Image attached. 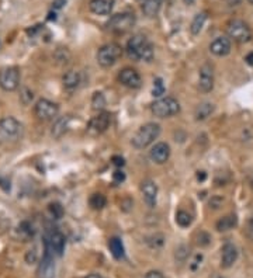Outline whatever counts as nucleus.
<instances>
[{
	"label": "nucleus",
	"instance_id": "f257e3e1",
	"mask_svg": "<svg viewBox=\"0 0 253 278\" xmlns=\"http://www.w3.org/2000/svg\"><path fill=\"white\" fill-rule=\"evenodd\" d=\"M127 54L132 61L150 62L153 59V47L144 35H134L127 42Z\"/></svg>",
	"mask_w": 253,
	"mask_h": 278
},
{
	"label": "nucleus",
	"instance_id": "f03ea898",
	"mask_svg": "<svg viewBox=\"0 0 253 278\" xmlns=\"http://www.w3.org/2000/svg\"><path fill=\"white\" fill-rule=\"evenodd\" d=\"M160 135V125L155 123H148V124L142 125L140 129L137 131V134L132 138V146L137 149H144L150 144L155 142V139H158Z\"/></svg>",
	"mask_w": 253,
	"mask_h": 278
},
{
	"label": "nucleus",
	"instance_id": "7ed1b4c3",
	"mask_svg": "<svg viewBox=\"0 0 253 278\" xmlns=\"http://www.w3.org/2000/svg\"><path fill=\"white\" fill-rule=\"evenodd\" d=\"M150 110H152V114L158 118H169V117L176 115L180 111V104L173 97H163V98L156 100L152 104Z\"/></svg>",
	"mask_w": 253,
	"mask_h": 278
},
{
	"label": "nucleus",
	"instance_id": "20e7f679",
	"mask_svg": "<svg viewBox=\"0 0 253 278\" xmlns=\"http://www.w3.org/2000/svg\"><path fill=\"white\" fill-rule=\"evenodd\" d=\"M122 57V48L121 45L115 44V42H110L106 44L97 52V62L99 65L103 67H110L114 63H117V61Z\"/></svg>",
	"mask_w": 253,
	"mask_h": 278
},
{
	"label": "nucleus",
	"instance_id": "39448f33",
	"mask_svg": "<svg viewBox=\"0 0 253 278\" xmlns=\"http://www.w3.org/2000/svg\"><path fill=\"white\" fill-rule=\"evenodd\" d=\"M135 14L132 13H118V14H114L112 17H110V20L107 21V29L112 31V32H127L134 27L135 24Z\"/></svg>",
	"mask_w": 253,
	"mask_h": 278
},
{
	"label": "nucleus",
	"instance_id": "423d86ee",
	"mask_svg": "<svg viewBox=\"0 0 253 278\" xmlns=\"http://www.w3.org/2000/svg\"><path fill=\"white\" fill-rule=\"evenodd\" d=\"M226 32L229 35V38H232L239 44L249 42L252 38V31L249 29V26L242 21V20H232L228 23Z\"/></svg>",
	"mask_w": 253,
	"mask_h": 278
},
{
	"label": "nucleus",
	"instance_id": "0eeeda50",
	"mask_svg": "<svg viewBox=\"0 0 253 278\" xmlns=\"http://www.w3.org/2000/svg\"><path fill=\"white\" fill-rule=\"evenodd\" d=\"M20 69L6 66L0 69V87L4 92H14L20 86Z\"/></svg>",
	"mask_w": 253,
	"mask_h": 278
},
{
	"label": "nucleus",
	"instance_id": "6e6552de",
	"mask_svg": "<svg viewBox=\"0 0 253 278\" xmlns=\"http://www.w3.org/2000/svg\"><path fill=\"white\" fill-rule=\"evenodd\" d=\"M0 135L9 141H17L23 135V125L13 117H4L0 120Z\"/></svg>",
	"mask_w": 253,
	"mask_h": 278
},
{
	"label": "nucleus",
	"instance_id": "1a4fd4ad",
	"mask_svg": "<svg viewBox=\"0 0 253 278\" xmlns=\"http://www.w3.org/2000/svg\"><path fill=\"white\" fill-rule=\"evenodd\" d=\"M34 113L37 115L38 120L41 121H51L58 117L59 113V106L54 103V101H49L47 98H41L38 100L34 106Z\"/></svg>",
	"mask_w": 253,
	"mask_h": 278
},
{
	"label": "nucleus",
	"instance_id": "9d476101",
	"mask_svg": "<svg viewBox=\"0 0 253 278\" xmlns=\"http://www.w3.org/2000/svg\"><path fill=\"white\" fill-rule=\"evenodd\" d=\"M198 89L203 93H210L214 89V69L210 63L203 65L198 76Z\"/></svg>",
	"mask_w": 253,
	"mask_h": 278
},
{
	"label": "nucleus",
	"instance_id": "9b49d317",
	"mask_svg": "<svg viewBox=\"0 0 253 278\" xmlns=\"http://www.w3.org/2000/svg\"><path fill=\"white\" fill-rule=\"evenodd\" d=\"M52 251L45 249L44 257L39 261L38 266L37 274L38 278H54L55 277V263H54V257H52Z\"/></svg>",
	"mask_w": 253,
	"mask_h": 278
},
{
	"label": "nucleus",
	"instance_id": "f8f14e48",
	"mask_svg": "<svg viewBox=\"0 0 253 278\" xmlns=\"http://www.w3.org/2000/svg\"><path fill=\"white\" fill-rule=\"evenodd\" d=\"M65 236L61 232L54 230L45 238V249L51 250L52 253H55L58 256H62V253L65 250Z\"/></svg>",
	"mask_w": 253,
	"mask_h": 278
},
{
	"label": "nucleus",
	"instance_id": "ddd939ff",
	"mask_svg": "<svg viewBox=\"0 0 253 278\" xmlns=\"http://www.w3.org/2000/svg\"><path fill=\"white\" fill-rule=\"evenodd\" d=\"M118 80H120L121 85H124L125 87H130V89H140L141 83H142L140 73L131 67L122 69L120 75H118Z\"/></svg>",
	"mask_w": 253,
	"mask_h": 278
},
{
	"label": "nucleus",
	"instance_id": "4468645a",
	"mask_svg": "<svg viewBox=\"0 0 253 278\" xmlns=\"http://www.w3.org/2000/svg\"><path fill=\"white\" fill-rule=\"evenodd\" d=\"M149 157L152 162L158 164L166 163L170 157V146L166 142H158L149 152Z\"/></svg>",
	"mask_w": 253,
	"mask_h": 278
},
{
	"label": "nucleus",
	"instance_id": "2eb2a0df",
	"mask_svg": "<svg viewBox=\"0 0 253 278\" xmlns=\"http://www.w3.org/2000/svg\"><path fill=\"white\" fill-rule=\"evenodd\" d=\"M141 191H142L144 200L148 204V207L153 208L156 205V198H158V185L152 180H145V182H142Z\"/></svg>",
	"mask_w": 253,
	"mask_h": 278
},
{
	"label": "nucleus",
	"instance_id": "dca6fc26",
	"mask_svg": "<svg viewBox=\"0 0 253 278\" xmlns=\"http://www.w3.org/2000/svg\"><path fill=\"white\" fill-rule=\"evenodd\" d=\"M238 260V250L232 243H226L222 246V254H221V267L222 269H231Z\"/></svg>",
	"mask_w": 253,
	"mask_h": 278
},
{
	"label": "nucleus",
	"instance_id": "f3484780",
	"mask_svg": "<svg viewBox=\"0 0 253 278\" xmlns=\"http://www.w3.org/2000/svg\"><path fill=\"white\" fill-rule=\"evenodd\" d=\"M210 51L216 57H226L231 52V39L226 37H218L211 42Z\"/></svg>",
	"mask_w": 253,
	"mask_h": 278
},
{
	"label": "nucleus",
	"instance_id": "a211bd4d",
	"mask_svg": "<svg viewBox=\"0 0 253 278\" xmlns=\"http://www.w3.org/2000/svg\"><path fill=\"white\" fill-rule=\"evenodd\" d=\"M89 7L94 14L107 16L111 13L112 7H114V0H90Z\"/></svg>",
	"mask_w": 253,
	"mask_h": 278
},
{
	"label": "nucleus",
	"instance_id": "6ab92c4d",
	"mask_svg": "<svg viewBox=\"0 0 253 278\" xmlns=\"http://www.w3.org/2000/svg\"><path fill=\"white\" fill-rule=\"evenodd\" d=\"M108 125H110V115L107 114V113H102V114H99L97 117H94L93 120L90 121L89 128L92 131H94L96 134H103V132L107 131Z\"/></svg>",
	"mask_w": 253,
	"mask_h": 278
},
{
	"label": "nucleus",
	"instance_id": "aec40b11",
	"mask_svg": "<svg viewBox=\"0 0 253 278\" xmlns=\"http://www.w3.org/2000/svg\"><path fill=\"white\" fill-rule=\"evenodd\" d=\"M80 73L76 70H69L66 72L64 77H62V83L66 90H75L76 87L80 85Z\"/></svg>",
	"mask_w": 253,
	"mask_h": 278
},
{
	"label": "nucleus",
	"instance_id": "412c9836",
	"mask_svg": "<svg viewBox=\"0 0 253 278\" xmlns=\"http://www.w3.org/2000/svg\"><path fill=\"white\" fill-rule=\"evenodd\" d=\"M68 128H69V117H59V118H56V121L54 123L51 134L55 139H59L61 136L65 135Z\"/></svg>",
	"mask_w": 253,
	"mask_h": 278
},
{
	"label": "nucleus",
	"instance_id": "4be33fe9",
	"mask_svg": "<svg viewBox=\"0 0 253 278\" xmlns=\"http://www.w3.org/2000/svg\"><path fill=\"white\" fill-rule=\"evenodd\" d=\"M162 4H163V0H145L142 4V11L146 17H155L158 16Z\"/></svg>",
	"mask_w": 253,
	"mask_h": 278
},
{
	"label": "nucleus",
	"instance_id": "5701e85b",
	"mask_svg": "<svg viewBox=\"0 0 253 278\" xmlns=\"http://www.w3.org/2000/svg\"><path fill=\"white\" fill-rule=\"evenodd\" d=\"M214 110H216V106L213 103H208V101L201 103V104L197 106L196 111H194V117H196L197 121H204L214 113Z\"/></svg>",
	"mask_w": 253,
	"mask_h": 278
},
{
	"label": "nucleus",
	"instance_id": "b1692460",
	"mask_svg": "<svg viewBox=\"0 0 253 278\" xmlns=\"http://www.w3.org/2000/svg\"><path fill=\"white\" fill-rule=\"evenodd\" d=\"M236 225H238L236 215H226V216L221 218L219 221L217 222L216 228L218 232H228V230L234 229Z\"/></svg>",
	"mask_w": 253,
	"mask_h": 278
},
{
	"label": "nucleus",
	"instance_id": "393cba45",
	"mask_svg": "<svg viewBox=\"0 0 253 278\" xmlns=\"http://www.w3.org/2000/svg\"><path fill=\"white\" fill-rule=\"evenodd\" d=\"M108 249L114 256V259L120 260L124 257V245H122L121 239L118 238H111L108 240Z\"/></svg>",
	"mask_w": 253,
	"mask_h": 278
},
{
	"label": "nucleus",
	"instance_id": "a878e982",
	"mask_svg": "<svg viewBox=\"0 0 253 278\" xmlns=\"http://www.w3.org/2000/svg\"><path fill=\"white\" fill-rule=\"evenodd\" d=\"M206 20H207L206 13H198V14H196V17L193 19V21H191V26H190V31H191V34H193V35L200 34V31L203 30L204 24H206Z\"/></svg>",
	"mask_w": 253,
	"mask_h": 278
},
{
	"label": "nucleus",
	"instance_id": "bb28decb",
	"mask_svg": "<svg viewBox=\"0 0 253 278\" xmlns=\"http://www.w3.org/2000/svg\"><path fill=\"white\" fill-rule=\"evenodd\" d=\"M89 202H90V207H92L93 210H102V208L106 207V202H107V200H106V197H104L103 194L96 192V194H93V195L90 197Z\"/></svg>",
	"mask_w": 253,
	"mask_h": 278
},
{
	"label": "nucleus",
	"instance_id": "cd10ccee",
	"mask_svg": "<svg viewBox=\"0 0 253 278\" xmlns=\"http://www.w3.org/2000/svg\"><path fill=\"white\" fill-rule=\"evenodd\" d=\"M104 107H106V97L103 93H100V92L94 93L92 97V108L94 111H102Z\"/></svg>",
	"mask_w": 253,
	"mask_h": 278
},
{
	"label": "nucleus",
	"instance_id": "c85d7f7f",
	"mask_svg": "<svg viewBox=\"0 0 253 278\" xmlns=\"http://www.w3.org/2000/svg\"><path fill=\"white\" fill-rule=\"evenodd\" d=\"M176 222H178L179 226H181V228H187L191 225V222H193V218H191V215L186 211H178L176 214Z\"/></svg>",
	"mask_w": 253,
	"mask_h": 278
},
{
	"label": "nucleus",
	"instance_id": "c756f323",
	"mask_svg": "<svg viewBox=\"0 0 253 278\" xmlns=\"http://www.w3.org/2000/svg\"><path fill=\"white\" fill-rule=\"evenodd\" d=\"M165 94V85L163 80L158 77L153 80V89H152V96L153 97H162Z\"/></svg>",
	"mask_w": 253,
	"mask_h": 278
},
{
	"label": "nucleus",
	"instance_id": "7c9ffc66",
	"mask_svg": "<svg viewBox=\"0 0 253 278\" xmlns=\"http://www.w3.org/2000/svg\"><path fill=\"white\" fill-rule=\"evenodd\" d=\"M49 212L52 214V216L55 218V219H61L62 216H64V207L59 204V202H52V204H49Z\"/></svg>",
	"mask_w": 253,
	"mask_h": 278
},
{
	"label": "nucleus",
	"instance_id": "2f4dec72",
	"mask_svg": "<svg viewBox=\"0 0 253 278\" xmlns=\"http://www.w3.org/2000/svg\"><path fill=\"white\" fill-rule=\"evenodd\" d=\"M197 243L200 246H208L211 243V236L207 232H200L198 236H197Z\"/></svg>",
	"mask_w": 253,
	"mask_h": 278
},
{
	"label": "nucleus",
	"instance_id": "473e14b6",
	"mask_svg": "<svg viewBox=\"0 0 253 278\" xmlns=\"http://www.w3.org/2000/svg\"><path fill=\"white\" fill-rule=\"evenodd\" d=\"M222 202H224V200H222L221 197L216 195V197H213V198L210 200V207H211V208H214V210H218V208L222 205Z\"/></svg>",
	"mask_w": 253,
	"mask_h": 278
},
{
	"label": "nucleus",
	"instance_id": "72a5a7b5",
	"mask_svg": "<svg viewBox=\"0 0 253 278\" xmlns=\"http://www.w3.org/2000/svg\"><path fill=\"white\" fill-rule=\"evenodd\" d=\"M26 260H27L28 264H31V263H36L37 261V250L33 249L30 250L27 253V256H26Z\"/></svg>",
	"mask_w": 253,
	"mask_h": 278
},
{
	"label": "nucleus",
	"instance_id": "f704fd0d",
	"mask_svg": "<svg viewBox=\"0 0 253 278\" xmlns=\"http://www.w3.org/2000/svg\"><path fill=\"white\" fill-rule=\"evenodd\" d=\"M246 236L249 238L251 240H253V218H251L248 223H246Z\"/></svg>",
	"mask_w": 253,
	"mask_h": 278
},
{
	"label": "nucleus",
	"instance_id": "c9c22d12",
	"mask_svg": "<svg viewBox=\"0 0 253 278\" xmlns=\"http://www.w3.org/2000/svg\"><path fill=\"white\" fill-rule=\"evenodd\" d=\"M112 179H114L115 183H122L125 180V174L121 170H117V172H114V174H112Z\"/></svg>",
	"mask_w": 253,
	"mask_h": 278
},
{
	"label": "nucleus",
	"instance_id": "e433bc0d",
	"mask_svg": "<svg viewBox=\"0 0 253 278\" xmlns=\"http://www.w3.org/2000/svg\"><path fill=\"white\" fill-rule=\"evenodd\" d=\"M112 163L115 164L117 167H122L124 164H125V162H124V159H122L121 156H112Z\"/></svg>",
	"mask_w": 253,
	"mask_h": 278
},
{
	"label": "nucleus",
	"instance_id": "4c0bfd02",
	"mask_svg": "<svg viewBox=\"0 0 253 278\" xmlns=\"http://www.w3.org/2000/svg\"><path fill=\"white\" fill-rule=\"evenodd\" d=\"M145 278H165V277H163V274H162L160 271L153 270V271H149V273L145 276Z\"/></svg>",
	"mask_w": 253,
	"mask_h": 278
},
{
	"label": "nucleus",
	"instance_id": "58836bf2",
	"mask_svg": "<svg viewBox=\"0 0 253 278\" xmlns=\"http://www.w3.org/2000/svg\"><path fill=\"white\" fill-rule=\"evenodd\" d=\"M65 4H66V0H54V1H52V7L56 10L62 9Z\"/></svg>",
	"mask_w": 253,
	"mask_h": 278
},
{
	"label": "nucleus",
	"instance_id": "ea45409f",
	"mask_svg": "<svg viewBox=\"0 0 253 278\" xmlns=\"http://www.w3.org/2000/svg\"><path fill=\"white\" fill-rule=\"evenodd\" d=\"M241 1H242V0H225L226 6H229V7H235V6H238Z\"/></svg>",
	"mask_w": 253,
	"mask_h": 278
},
{
	"label": "nucleus",
	"instance_id": "a19ab883",
	"mask_svg": "<svg viewBox=\"0 0 253 278\" xmlns=\"http://www.w3.org/2000/svg\"><path fill=\"white\" fill-rule=\"evenodd\" d=\"M10 182H4V180H1V177H0V187L4 190V191H9L10 190Z\"/></svg>",
	"mask_w": 253,
	"mask_h": 278
},
{
	"label": "nucleus",
	"instance_id": "79ce46f5",
	"mask_svg": "<svg viewBox=\"0 0 253 278\" xmlns=\"http://www.w3.org/2000/svg\"><path fill=\"white\" fill-rule=\"evenodd\" d=\"M206 179H207V173L206 172H198L197 173V180L198 182H206Z\"/></svg>",
	"mask_w": 253,
	"mask_h": 278
},
{
	"label": "nucleus",
	"instance_id": "37998d69",
	"mask_svg": "<svg viewBox=\"0 0 253 278\" xmlns=\"http://www.w3.org/2000/svg\"><path fill=\"white\" fill-rule=\"evenodd\" d=\"M245 61L248 62V65H251V66H252V65H253V52L248 54V55H246V58H245Z\"/></svg>",
	"mask_w": 253,
	"mask_h": 278
},
{
	"label": "nucleus",
	"instance_id": "c03bdc74",
	"mask_svg": "<svg viewBox=\"0 0 253 278\" xmlns=\"http://www.w3.org/2000/svg\"><path fill=\"white\" fill-rule=\"evenodd\" d=\"M48 16H49V17H48V20H55V19H56V14H55V13H49Z\"/></svg>",
	"mask_w": 253,
	"mask_h": 278
},
{
	"label": "nucleus",
	"instance_id": "a18cd8bd",
	"mask_svg": "<svg viewBox=\"0 0 253 278\" xmlns=\"http://www.w3.org/2000/svg\"><path fill=\"white\" fill-rule=\"evenodd\" d=\"M86 278H102L99 274H90V276H87Z\"/></svg>",
	"mask_w": 253,
	"mask_h": 278
},
{
	"label": "nucleus",
	"instance_id": "49530a36",
	"mask_svg": "<svg viewBox=\"0 0 253 278\" xmlns=\"http://www.w3.org/2000/svg\"><path fill=\"white\" fill-rule=\"evenodd\" d=\"M184 3H186V4H193L194 0H184Z\"/></svg>",
	"mask_w": 253,
	"mask_h": 278
},
{
	"label": "nucleus",
	"instance_id": "de8ad7c7",
	"mask_svg": "<svg viewBox=\"0 0 253 278\" xmlns=\"http://www.w3.org/2000/svg\"><path fill=\"white\" fill-rule=\"evenodd\" d=\"M249 1H251V3H252V4H253V0H249Z\"/></svg>",
	"mask_w": 253,
	"mask_h": 278
}]
</instances>
